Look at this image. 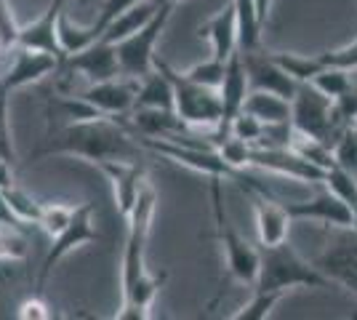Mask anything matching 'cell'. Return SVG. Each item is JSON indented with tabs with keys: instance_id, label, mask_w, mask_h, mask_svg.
Segmentation results:
<instances>
[{
	"instance_id": "836d02e7",
	"label": "cell",
	"mask_w": 357,
	"mask_h": 320,
	"mask_svg": "<svg viewBox=\"0 0 357 320\" xmlns=\"http://www.w3.org/2000/svg\"><path fill=\"white\" fill-rule=\"evenodd\" d=\"M216 150H219V155L227 160V166H232L235 171L248 168V160H251V144H248L245 139H238V137H232V134H227V137L219 142Z\"/></svg>"
},
{
	"instance_id": "8fae6325",
	"label": "cell",
	"mask_w": 357,
	"mask_h": 320,
	"mask_svg": "<svg viewBox=\"0 0 357 320\" xmlns=\"http://www.w3.org/2000/svg\"><path fill=\"white\" fill-rule=\"evenodd\" d=\"M248 168H261L301 184H326L328 168L312 163L294 147H251Z\"/></svg>"
},
{
	"instance_id": "4316f807",
	"label": "cell",
	"mask_w": 357,
	"mask_h": 320,
	"mask_svg": "<svg viewBox=\"0 0 357 320\" xmlns=\"http://www.w3.org/2000/svg\"><path fill=\"white\" fill-rule=\"evenodd\" d=\"M288 291H253V296L232 315L235 320H264L272 315V310Z\"/></svg>"
},
{
	"instance_id": "d6a6232c",
	"label": "cell",
	"mask_w": 357,
	"mask_h": 320,
	"mask_svg": "<svg viewBox=\"0 0 357 320\" xmlns=\"http://www.w3.org/2000/svg\"><path fill=\"white\" fill-rule=\"evenodd\" d=\"M75 208L77 206H67V203H43V213L38 227H43V232H48L51 238H56L61 229L73 222Z\"/></svg>"
},
{
	"instance_id": "ac0fdd59",
	"label": "cell",
	"mask_w": 357,
	"mask_h": 320,
	"mask_svg": "<svg viewBox=\"0 0 357 320\" xmlns=\"http://www.w3.org/2000/svg\"><path fill=\"white\" fill-rule=\"evenodd\" d=\"M67 8V0H51L48 8L38 19H32L30 24H22L19 30V46L32 48V51H48L56 56H67L59 40V22ZM16 46V48H19Z\"/></svg>"
},
{
	"instance_id": "603a6c76",
	"label": "cell",
	"mask_w": 357,
	"mask_h": 320,
	"mask_svg": "<svg viewBox=\"0 0 357 320\" xmlns=\"http://www.w3.org/2000/svg\"><path fill=\"white\" fill-rule=\"evenodd\" d=\"M136 107H152V109H174V83L165 75L160 64H155V73L139 80Z\"/></svg>"
},
{
	"instance_id": "3957f363",
	"label": "cell",
	"mask_w": 357,
	"mask_h": 320,
	"mask_svg": "<svg viewBox=\"0 0 357 320\" xmlns=\"http://www.w3.org/2000/svg\"><path fill=\"white\" fill-rule=\"evenodd\" d=\"M333 283L314 267V261L301 259L285 243L261 245V267L253 291H291V289H331Z\"/></svg>"
},
{
	"instance_id": "d6986e66",
	"label": "cell",
	"mask_w": 357,
	"mask_h": 320,
	"mask_svg": "<svg viewBox=\"0 0 357 320\" xmlns=\"http://www.w3.org/2000/svg\"><path fill=\"white\" fill-rule=\"evenodd\" d=\"M219 93H222V105H224V121L222 125L216 128V147L227 134H229V123L232 118L243 112V105H245V96L251 93V83H248V70H245V59H243V51H235L229 59H227V73H224V80L219 86Z\"/></svg>"
},
{
	"instance_id": "484cf974",
	"label": "cell",
	"mask_w": 357,
	"mask_h": 320,
	"mask_svg": "<svg viewBox=\"0 0 357 320\" xmlns=\"http://www.w3.org/2000/svg\"><path fill=\"white\" fill-rule=\"evenodd\" d=\"M269 54H272V59L278 61L285 73L294 77V80H298V83H312L314 75L326 67L323 59H320V54H314V56L288 54V51H269Z\"/></svg>"
},
{
	"instance_id": "7c38bea8",
	"label": "cell",
	"mask_w": 357,
	"mask_h": 320,
	"mask_svg": "<svg viewBox=\"0 0 357 320\" xmlns=\"http://www.w3.org/2000/svg\"><path fill=\"white\" fill-rule=\"evenodd\" d=\"M285 208L294 216V222L301 219V222H320L326 227L355 229V213L349 208V203L339 198L336 192H331L328 187H320L317 195L310 200H288Z\"/></svg>"
},
{
	"instance_id": "e0dca14e",
	"label": "cell",
	"mask_w": 357,
	"mask_h": 320,
	"mask_svg": "<svg viewBox=\"0 0 357 320\" xmlns=\"http://www.w3.org/2000/svg\"><path fill=\"white\" fill-rule=\"evenodd\" d=\"M136 93H139V80L118 75L102 83H89L80 96L89 99L99 112L118 118V115H131V109L136 107Z\"/></svg>"
},
{
	"instance_id": "7402d4cb",
	"label": "cell",
	"mask_w": 357,
	"mask_h": 320,
	"mask_svg": "<svg viewBox=\"0 0 357 320\" xmlns=\"http://www.w3.org/2000/svg\"><path fill=\"white\" fill-rule=\"evenodd\" d=\"M131 125L139 137L174 139L187 134V123L176 115V109H152V107H134L131 109Z\"/></svg>"
},
{
	"instance_id": "7a4b0ae2",
	"label": "cell",
	"mask_w": 357,
	"mask_h": 320,
	"mask_svg": "<svg viewBox=\"0 0 357 320\" xmlns=\"http://www.w3.org/2000/svg\"><path fill=\"white\" fill-rule=\"evenodd\" d=\"M45 155H73V158H86L91 163L112 160V158L134 160L136 144L115 118H96V121L83 123H64L59 134L48 139V144L40 153H35V160Z\"/></svg>"
},
{
	"instance_id": "ba28073f",
	"label": "cell",
	"mask_w": 357,
	"mask_h": 320,
	"mask_svg": "<svg viewBox=\"0 0 357 320\" xmlns=\"http://www.w3.org/2000/svg\"><path fill=\"white\" fill-rule=\"evenodd\" d=\"M240 187L251 195L253 200V213H256V235H259V245H278L288 241V229L294 216L285 208V200L275 198L267 187L251 182L248 176H243V171H238Z\"/></svg>"
},
{
	"instance_id": "4fadbf2b",
	"label": "cell",
	"mask_w": 357,
	"mask_h": 320,
	"mask_svg": "<svg viewBox=\"0 0 357 320\" xmlns=\"http://www.w3.org/2000/svg\"><path fill=\"white\" fill-rule=\"evenodd\" d=\"M314 267L357 299V229H344L342 238L314 259Z\"/></svg>"
},
{
	"instance_id": "44dd1931",
	"label": "cell",
	"mask_w": 357,
	"mask_h": 320,
	"mask_svg": "<svg viewBox=\"0 0 357 320\" xmlns=\"http://www.w3.org/2000/svg\"><path fill=\"white\" fill-rule=\"evenodd\" d=\"M197 35L211 43V56L224 61L229 59L240 48V22L235 0H229L222 11H216L206 24H200Z\"/></svg>"
},
{
	"instance_id": "8d00e7d4",
	"label": "cell",
	"mask_w": 357,
	"mask_h": 320,
	"mask_svg": "<svg viewBox=\"0 0 357 320\" xmlns=\"http://www.w3.org/2000/svg\"><path fill=\"white\" fill-rule=\"evenodd\" d=\"M19 30H22V24L16 22L11 3L0 0V43H3L6 51H14L19 46Z\"/></svg>"
},
{
	"instance_id": "b9f144b4",
	"label": "cell",
	"mask_w": 357,
	"mask_h": 320,
	"mask_svg": "<svg viewBox=\"0 0 357 320\" xmlns=\"http://www.w3.org/2000/svg\"><path fill=\"white\" fill-rule=\"evenodd\" d=\"M3 54H6V48H3V43H0V61H3ZM0 80H3V73H0Z\"/></svg>"
},
{
	"instance_id": "f1b7e54d",
	"label": "cell",
	"mask_w": 357,
	"mask_h": 320,
	"mask_svg": "<svg viewBox=\"0 0 357 320\" xmlns=\"http://www.w3.org/2000/svg\"><path fill=\"white\" fill-rule=\"evenodd\" d=\"M333 160L336 166H342L344 171L357 176V121L349 123L339 137L333 139Z\"/></svg>"
},
{
	"instance_id": "d4e9b609",
	"label": "cell",
	"mask_w": 357,
	"mask_h": 320,
	"mask_svg": "<svg viewBox=\"0 0 357 320\" xmlns=\"http://www.w3.org/2000/svg\"><path fill=\"white\" fill-rule=\"evenodd\" d=\"M158 3L155 0H142L139 6H134V8H128L126 14H120L109 27L105 30V35H102V40H109V43H120L123 38H128V35H134L136 30H142L144 24H147L152 16L158 14Z\"/></svg>"
},
{
	"instance_id": "1f68e13d",
	"label": "cell",
	"mask_w": 357,
	"mask_h": 320,
	"mask_svg": "<svg viewBox=\"0 0 357 320\" xmlns=\"http://www.w3.org/2000/svg\"><path fill=\"white\" fill-rule=\"evenodd\" d=\"M11 89L6 80H0V158L16 160L14 137H11V118H8V102H11Z\"/></svg>"
},
{
	"instance_id": "9c48e42d",
	"label": "cell",
	"mask_w": 357,
	"mask_h": 320,
	"mask_svg": "<svg viewBox=\"0 0 357 320\" xmlns=\"http://www.w3.org/2000/svg\"><path fill=\"white\" fill-rule=\"evenodd\" d=\"M294 128L304 137L323 139L333 144V99L326 96L312 83H298V91L291 102Z\"/></svg>"
},
{
	"instance_id": "5b68a950",
	"label": "cell",
	"mask_w": 357,
	"mask_h": 320,
	"mask_svg": "<svg viewBox=\"0 0 357 320\" xmlns=\"http://www.w3.org/2000/svg\"><path fill=\"white\" fill-rule=\"evenodd\" d=\"M158 64L165 70V75L174 83V109L190 128H219L224 121L222 93L216 89H206L192 83L184 73L171 70L165 61L158 59Z\"/></svg>"
},
{
	"instance_id": "277c9868",
	"label": "cell",
	"mask_w": 357,
	"mask_h": 320,
	"mask_svg": "<svg viewBox=\"0 0 357 320\" xmlns=\"http://www.w3.org/2000/svg\"><path fill=\"white\" fill-rule=\"evenodd\" d=\"M211 211H213V229H216V243L222 248L224 270L232 280L253 286L259 277V267H261V251H256L238 229L232 227L227 208H224L222 182L219 176H211Z\"/></svg>"
},
{
	"instance_id": "2e32d148",
	"label": "cell",
	"mask_w": 357,
	"mask_h": 320,
	"mask_svg": "<svg viewBox=\"0 0 357 320\" xmlns=\"http://www.w3.org/2000/svg\"><path fill=\"white\" fill-rule=\"evenodd\" d=\"M243 59H245V70H248L251 91H272L294 102V96L298 91V80L288 75L283 67L272 59L269 51H259V48L243 51Z\"/></svg>"
},
{
	"instance_id": "4dcf8cb0",
	"label": "cell",
	"mask_w": 357,
	"mask_h": 320,
	"mask_svg": "<svg viewBox=\"0 0 357 320\" xmlns=\"http://www.w3.org/2000/svg\"><path fill=\"white\" fill-rule=\"evenodd\" d=\"M312 86H317L320 91L331 96L333 102L344 96L347 91H352V80H349V73L347 70H339V67H323L317 75H314Z\"/></svg>"
},
{
	"instance_id": "83f0119b",
	"label": "cell",
	"mask_w": 357,
	"mask_h": 320,
	"mask_svg": "<svg viewBox=\"0 0 357 320\" xmlns=\"http://www.w3.org/2000/svg\"><path fill=\"white\" fill-rule=\"evenodd\" d=\"M3 195H6L8 206H11V211L16 213V219H19L22 224H38V222H40L43 203H38L27 190H22V187H16L14 184V187L3 190Z\"/></svg>"
},
{
	"instance_id": "6da1fadb",
	"label": "cell",
	"mask_w": 357,
	"mask_h": 320,
	"mask_svg": "<svg viewBox=\"0 0 357 320\" xmlns=\"http://www.w3.org/2000/svg\"><path fill=\"white\" fill-rule=\"evenodd\" d=\"M155 206H158V192L147 182L134 211L126 219V245L120 261L123 305L115 312L118 320H147L152 302L165 283V275H155L147 270V241L155 219Z\"/></svg>"
},
{
	"instance_id": "8992f818",
	"label": "cell",
	"mask_w": 357,
	"mask_h": 320,
	"mask_svg": "<svg viewBox=\"0 0 357 320\" xmlns=\"http://www.w3.org/2000/svg\"><path fill=\"white\" fill-rule=\"evenodd\" d=\"M174 8L176 6H171V3L160 6L158 14L152 16L142 30H136L134 35H128L120 43H115V48H118V61H120V75L142 80L149 73H155V64H158L155 46L160 40V35H163L168 19L174 14Z\"/></svg>"
},
{
	"instance_id": "f546056e",
	"label": "cell",
	"mask_w": 357,
	"mask_h": 320,
	"mask_svg": "<svg viewBox=\"0 0 357 320\" xmlns=\"http://www.w3.org/2000/svg\"><path fill=\"white\" fill-rule=\"evenodd\" d=\"M224 73H227V61L216 59V56H211V59H206V61H197L190 70H184V75L190 77L192 83L206 86V89H216V91H219V86H222Z\"/></svg>"
},
{
	"instance_id": "e575fe53",
	"label": "cell",
	"mask_w": 357,
	"mask_h": 320,
	"mask_svg": "<svg viewBox=\"0 0 357 320\" xmlns=\"http://www.w3.org/2000/svg\"><path fill=\"white\" fill-rule=\"evenodd\" d=\"M27 257V243L19 227H0V261H22Z\"/></svg>"
},
{
	"instance_id": "74e56055",
	"label": "cell",
	"mask_w": 357,
	"mask_h": 320,
	"mask_svg": "<svg viewBox=\"0 0 357 320\" xmlns=\"http://www.w3.org/2000/svg\"><path fill=\"white\" fill-rule=\"evenodd\" d=\"M16 318H22V320H48V318H51V310H48V305L43 302V296H40V294H35V296L24 299V302L19 305Z\"/></svg>"
},
{
	"instance_id": "ab89813d",
	"label": "cell",
	"mask_w": 357,
	"mask_h": 320,
	"mask_svg": "<svg viewBox=\"0 0 357 320\" xmlns=\"http://www.w3.org/2000/svg\"><path fill=\"white\" fill-rule=\"evenodd\" d=\"M14 187V163L0 158V190H8Z\"/></svg>"
},
{
	"instance_id": "52a82bcc",
	"label": "cell",
	"mask_w": 357,
	"mask_h": 320,
	"mask_svg": "<svg viewBox=\"0 0 357 320\" xmlns=\"http://www.w3.org/2000/svg\"><path fill=\"white\" fill-rule=\"evenodd\" d=\"M139 144L149 150V153L160 155L165 160L176 163L195 171V174H203V176H219V179H235L238 171L232 166H227L219 150L216 147H206V144H190V142H174V139H155V137H136Z\"/></svg>"
},
{
	"instance_id": "f35d334b",
	"label": "cell",
	"mask_w": 357,
	"mask_h": 320,
	"mask_svg": "<svg viewBox=\"0 0 357 320\" xmlns=\"http://www.w3.org/2000/svg\"><path fill=\"white\" fill-rule=\"evenodd\" d=\"M0 224H6V227H22V222L11 211V206H8V200L3 195V190H0Z\"/></svg>"
},
{
	"instance_id": "30bf717a",
	"label": "cell",
	"mask_w": 357,
	"mask_h": 320,
	"mask_svg": "<svg viewBox=\"0 0 357 320\" xmlns=\"http://www.w3.org/2000/svg\"><path fill=\"white\" fill-rule=\"evenodd\" d=\"M93 241H102L99 229L93 224V206H91V203H80V206L75 208L73 222L54 238V243H51L48 254H45L43 264H40V273H38V283H35L38 294L45 289L48 275L54 273V267H56L67 254H73L75 248H80V245H86V243H93Z\"/></svg>"
},
{
	"instance_id": "cb8c5ba5",
	"label": "cell",
	"mask_w": 357,
	"mask_h": 320,
	"mask_svg": "<svg viewBox=\"0 0 357 320\" xmlns=\"http://www.w3.org/2000/svg\"><path fill=\"white\" fill-rule=\"evenodd\" d=\"M245 112H251L253 118L269 125V123H285L291 121V99H285L280 93L272 91H251L245 96V105H243Z\"/></svg>"
},
{
	"instance_id": "d590c367",
	"label": "cell",
	"mask_w": 357,
	"mask_h": 320,
	"mask_svg": "<svg viewBox=\"0 0 357 320\" xmlns=\"http://www.w3.org/2000/svg\"><path fill=\"white\" fill-rule=\"evenodd\" d=\"M261 131H264V123L259 121V118H253L251 112H238L232 123H229V134L238 139H245L248 144H256L259 137H261Z\"/></svg>"
},
{
	"instance_id": "5bb4252c",
	"label": "cell",
	"mask_w": 357,
	"mask_h": 320,
	"mask_svg": "<svg viewBox=\"0 0 357 320\" xmlns=\"http://www.w3.org/2000/svg\"><path fill=\"white\" fill-rule=\"evenodd\" d=\"M61 70L67 73H75L77 77L89 80V83H102V80H109V77L120 75V61H118V48L109 40H96L86 46L77 54H67L64 61H61Z\"/></svg>"
},
{
	"instance_id": "9a60e30c",
	"label": "cell",
	"mask_w": 357,
	"mask_h": 320,
	"mask_svg": "<svg viewBox=\"0 0 357 320\" xmlns=\"http://www.w3.org/2000/svg\"><path fill=\"white\" fill-rule=\"evenodd\" d=\"M102 174L107 176V182L112 187V195H115V208L123 219H128V213L134 211L136 200L142 195L144 184L149 182L144 168L134 163V160H99L93 163Z\"/></svg>"
},
{
	"instance_id": "7bdbcfd3",
	"label": "cell",
	"mask_w": 357,
	"mask_h": 320,
	"mask_svg": "<svg viewBox=\"0 0 357 320\" xmlns=\"http://www.w3.org/2000/svg\"><path fill=\"white\" fill-rule=\"evenodd\" d=\"M80 3H83V0H80Z\"/></svg>"
},
{
	"instance_id": "60d3db41",
	"label": "cell",
	"mask_w": 357,
	"mask_h": 320,
	"mask_svg": "<svg viewBox=\"0 0 357 320\" xmlns=\"http://www.w3.org/2000/svg\"><path fill=\"white\" fill-rule=\"evenodd\" d=\"M155 3H158V6H165V3H171V6H176L178 0H155Z\"/></svg>"
},
{
	"instance_id": "ffe728a7",
	"label": "cell",
	"mask_w": 357,
	"mask_h": 320,
	"mask_svg": "<svg viewBox=\"0 0 357 320\" xmlns=\"http://www.w3.org/2000/svg\"><path fill=\"white\" fill-rule=\"evenodd\" d=\"M61 56L48 54V51H32V48H14V61L8 73H3V80L8 83L11 91H19L24 86L40 83L43 77L54 75L61 70Z\"/></svg>"
}]
</instances>
